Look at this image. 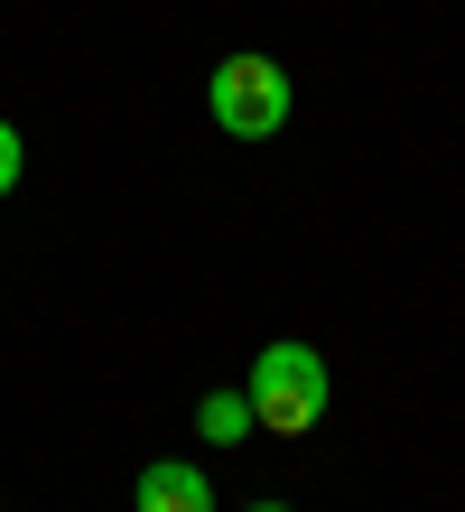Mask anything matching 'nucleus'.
<instances>
[{
  "label": "nucleus",
  "mask_w": 465,
  "mask_h": 512,
  "mask_svg": "<svg viewBox=\"0 0 465 512\" xmlns=\"http://www.w3.org/2000/svg\"><path fill=\"white\" fill-rule=\"evenodd\" d=\"M242 391H252V419L270 438H307L326 419V401H335V373H326L317 345H261L252 373H242Z\"/></svg>",
  "instance_id": "nucleus-1"
},
{
  "label": "nucleus",
  "mask_w": 465,
  "mask_h": 512,
  "mask_svg": "<svg viewBox=\"0 0 465 512\" xmlns=\"http://www.w3.org/2000/svg\"><path fill=\"white\" fill-rule=\"evenodd\" d=\"M252 512H289V503H252Z\"/></svg>",
  "instance_id": "nucleus-6"
},
{
  "label": "nucleus",
  "mask_w": 465,
  "mask_h": 512,
  "mask_svg": "<svg viewBox=\"0 0 465 512\" xmlns=\"http://www.w3.org/2000/svg\"><path fill=\"white\" fill-rule=\"evenodd\" d=\"M131 512H214V485H205V466H186V457H159V466H140V485H131Z\"/></svg>",
  "instance_id": "nucleus-3"
},
{
  "label": "nucleus",
  "mask_w": 465,
  "mask_h": 512,
  "mask_svg": "<svg viewBox=\"0 0 465 512\" xmlns=\"http://www.w3.org/2000/svg\"><path fill=\"white\" fill-rule=\"evenodd\" d=\"M205 112L233 140H279L289 131V75H279L270 56H224V66L205 75Z\"/></svg>",
  "instance_id": "nucleus-2"
},
{
  "label": "nucleus",
  "mask_w": 465,
  "mask_h": 512,
  "mask_svg": "<svg viewBox=\"0 0 465 512\" xmlns=\"http://www.w3.org/2000/svg\"><path fill=\"white\" fill-rule=\"evenodd\" d=\"M19 168H28V149H19V131H10V122H0V196L19 187Z\"/></svg>",
  "instance_id": "nucleus-5"
},
{
  "label": "nucleus",
  "mask_w": 465,
  "mask_h": 512,
  "mask_svg": "<svg viewBox=\"0 0 465 512\" xmlns=\"http://www.w3.org/2000/svg\"><path fill=\"white\" fill-rule=\"evenodd\" d=\"M252 429H261V419H252V391H242V382L196 401V438H205V447H233V438H252Z\"/></svg>",
  "instance_id": "nucleus-4"
}]
</instances>
